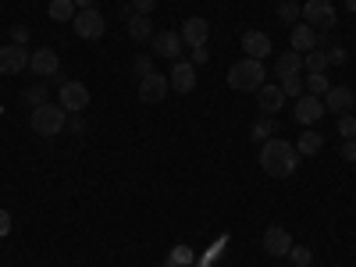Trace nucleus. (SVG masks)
Segmentation results:
<instances>
[{
    "mask_svg": "<svg viewBox=\"0 0 356 267\" xmlns=\"http://www.w3.org/2000/svg\"><path fill=\"white\" fill-rule=\"evenodd\" d=\"M260 168L271 178H289L296 168H300V150L289 139H264L260 146Z\"/></svg>",
    "mask_w": 356,
    "mask_h": 267,
    "instance_id": "1",
    "label": "nucleus"
},
{
    "mask_svg": "<svg viewBox=\"0 0 356 267\" xmlns=\"http://www.w3.org/2000/svg\"><path fill=\"white\" fill-rule=\"evenodd\" d=\"M264 61H253V57H246V61H235L232 72H228V86L239 89V93H253V89L264 86Z\"/></svg>",
    "mask_w": 356,
    "mask_h": 267,
    "instance_id": "2",
    "label": "nucleus"
},
{
    "mask_svg": "<svg viewBox=\"0 0 356 267\" xmlns=\"http://www.w3.org/2000/svg\"><path fill=\"white\" fill-rule=\"evenodd\" d=\"M68 111L65 107H54V104H40V107H33V132L36 136H61L65 132V125H68V118H65Z\"/></svg>",
    "mask_w": 356,
    "mask_h": 267,
    "instance_id": "3",
    "label": "nucleus"
},
{
    "mask_svg": "<svg viewBox=\"0 0 356 267\" xmlns=\"http://www.w3.org/2000/svg\"><path fill=\"white\" fill-rule=\"evenodd\" d=\"M303 18H307V25L317 29V33H332V29H335L332 0H307V4H303Z\"/></svg>",
    "mask_w": 356,
    "mask_h": 267,
    "instance_id": "4",
    "label": "nucleus"
},
{
    "mask_svg": "<svg viewBox=\"0 0 356 267\" xmlns=\"http://www.w3.org/2000/svg\"><path fill=\"white\" fill-rule=\"evenodd\" d=\"M72 25H75V36H82V40H100V36L107 33V22H104V15H100L97 8L79 11V15L72 18Z\"/></svg>",
    "mask_w": 356,
    "mask_h": 267,
    "instance_id": "5",
    "label": "nucleus"
},
{
    "mask_svg": "<svg viewBox=\"0 0 356 267\" xmlns=\"http://www.w3.org/2000/svg\"><path fill=\"white\" fill-rule=\"evenodd\" d=\"M61 107H65L68 114H82V111L89 107V86L79 82V79L61 82Z\"/></svg>",
    "mask_w": 356,
    "mask_h": 267,
    "instance_id": "6",
    "label": "nucleus"
},
{
    "mask_svg": "<svg viewBox=\"0 0 356 267\" xmlns=\"http://www.w3.org/2000/svg\"><path fill=\"white\" fill-rule=\"evenodd\" d=\"M29 47H18V43H8L4 50H0V75H18L29 68Z\"/></svg>",
    "mask_w": 356,
    "mask_h": 267,
    "instance_id": "7",
    "label": "nucleus"
},
{
    "mask_svg": "<svg viewBox=\"0 0 356 267\" xmlns=\"http://www.w3.org/2000/svg\"><path fill=\"white\" fill-rule=\"evenodd\" d=\"M292 250V235L282 225H267L264 228V253L267 257H289Z\"/></svg>",
    "mask_w": 356,
    "mask_h": 267,
    "instance_id": "8",
    "label": "nucleus"
},
{
    "mask_svg": "<svg viewBox=\"0 0 356 267\" xmlns=\"http://www.w3.org/2000/svg\"><path fill=\"white\" fill-rule=\"evenodd\" d=\"M182 33H171V29H164V33H154V54L157 57H168V61H178L182 57Z\"/></svg>",
    "mask_w": 356,
    "mask_h": 267,
    "instance_id": "9",
    "label": "nucleus"
},
{
    "mask_svg": "<svg viewBox=\"0 0 356 267\" xmlns=\"http://www.w3.org/2000/svg\"><path fill=\"white\" fill-rule=\"evenodd\" d=\"M168 86H171V82H168L164 75H157V72L146 75V79H139V100H143V104H161V100L168 97Z\"/></svg>",
    "mask_w": 356,
    "mask_h": 267,
    "instance_id": "10",
    "label": "nucleus"
},
{
    "mask_svg": "<svg viewBox=\"0 0 356 267\" xmlns=\"http://www.w3.org/2000/svg\"><path fill=\"white\" fill-rule=\"evenodd\" d=\"M168 82L178 89V93H193V89H196V65L178 57L175 68H171V75H168Z\"/></svg>",
    "mask_w": 356,
    "mask_h": 267,
    "instance_id": "11",
    "label": "nucleus"
},
{
    "mask_svg": "<svg viewBox=\"0 0 356 267\" xmlns=\"http://www.w3.org/2000/svg\"><path fill=\"white\" fill-rule=\"evenodd\" d=\"M207 36H211V22L200 18V15L186 18V25H182V43L186 47H207Z\"/></svg>",
    "mask_w": 356,
    "mask_h": 267,
    "instance_id": "12",
    "label": "nucleus"
},
{
    "mask_svg": "<svg viewBox=\"0 0 356 267\" xmlns=\"http://www.w3.org/2000/svg\"><path fill=\"white\" fill-rule=\"evenodd\" d=\"M321 114H324V100H321V97H310V93L300 97V100H296V107H292V118H296L300 125H314Z\"/></svg>",
    "mask_w": 356,
    "mask_h": 267,
    "instance_id": "13",
    "label": "nucleus"
},
{
    "mask_svg": "<svg viewBox=\"0 0 356 267\" xmlns=\"http://www.w3.org/2000/svg\"><path fill=\"white\" fill-rule=\"evenodd\" d=\"M356 93H353V86H332L328 93H324V111H332V114H349Z\"/></svg>",
    "mask_w": 356,
    "mask_h": 267,
    "instance_id": "14",
    "label": "nucleus"
},
{
    "mask_svg": "<svg viewBox=\"0 0 356 267\" xmlns=\"http://www.w3.org/2000/svg\"><path fill=\"white\" fill-rule=\"evenodd\" d=\"M29 68H33V75H57V72H61L57 50H50V47L33 50V57H29Z\"/></svg>",
    "mask_w": 356,
    "mask_h": 267,
    "instance_id": "15",
    "label": "nucleus"
},
{
    "mask_svg": "<svg viewBox=\"0 0 356 267\" xmlns=\"http://www.w3.org/2000/svg\"><path fill=\"white\" fill-rule=\"evenodd\" d=\"M243 50H246V57H253V61H264V57L271 54L275 47H271V36H267V33H257V29H250V33L243 36Z\"/></svg>",
    "mask_w": 356,
    "mask_h": 267,
    "instance_id": "16",
    "label": "nucleus"
},
{
    "mask_svg": "<svg viewBox=\"0 0 356 267\" xmlns=\"http://www.w3.org/2000/svg\"><path fill=\"white\" fill-rule=\"evenodd\" d=\"M289 43H292V50H300V54L317 50V29H314V25H307V22L292 25V36H289Z\"/></svg>",
    "mask_w": 356,
    "mask_h": 267,
    "instance_id": "17",
    "label": "nucleus"
},
{
    "mask_svg": "<svg viewBox=\"0 0 356 267\" xmlns=\"http://www.w3.org/2000/svg\"><path fill=\"white\" fill-rule=\"evenodd\" d=\"M257 97H260V111L264 114H278L282 111V104H285V93H282V86H260L257 89Z\"/></svg>",
    "mask_w": 356,
    "mask_h": 267,
    "instance_id": "18",
    "label": "nucleus"
},
{
    "mask_svg": "<svg viewBox=\"0 0 356 267\" xmlns=\"http://www.w3.org/2000/svg\"><path fill=\"white\" fill-rule=\"evenodd\" d=\"M303 72V54L300 50H282L278 61H275V75L285 79V75H300Z\"/></svg>",
    "mask_w": 356,
    "mask_h": 267,
    "instance_id": "19",
    "label": "nucleus"
},
{
    "mask_svg": "<svg viewBox=\"0 0 356 267\" xmlns=\"http://www.w3.org/2000/svg\"><path fill=\"white\" fill-rule=\"evenodd\" d=\"M328 50H310V54H303V68H307V75H324V72H328Z\"/></svg>",
    "mask_w": 356,
    "mask_h": 267,
    "instance_id": "20",
    "label": "nucleus"
},
{
    "mask_svg": "<svg viewBox=\"0 0 356 267\" xmlns=\"http://www.w3.org/2000/svg\"><path fill=\"white\" fill-rule=\"evenodd\" d=\"M321 146H324V136L314 132V129H307L300 136V143H296V150H300V157H314V154H321Z\"/></svg>",
    "mask_w": 356,
    "mask_h": 267,
    "instance_id": "21",
    "label": "nucleus"
},
{
    "mask_svg": "<svg viewBox=\"0 0 356 267\" xmlns=\"http://www.w3.org/2000/svg\"><path fill=\"white\" fill-rule=\"evenodd\" d=\"M150 33H154V29H150V15H132L129 18V36L136 43H146V40H150Z\"/></svg>",
    "mask_w": 356,
    "mask_h": 267,
    "instance_id": "22",
    "label": "nucleus"
},
{
    "mask_svg": "<svg viewBox=\"0 0 356 267\" xmlns=\"http://www.w3.org/2000/svg\"><path fill=\"white\" fill-rule=\"evenodd\" d=\"M47 11H50V18H54V22H72V18L79 15L72 0H50V8H47Z\"/></svg>",
    "mask_w": 356,
    "mask_h": 267,
    "instance_id": "23",
    "label": "nucleus"
},
{
    "mask_svg": "<svg viewBox=\"0 0 356 267\" xmlns=\"http://www.w3.org/2000/svg\"><path fill=\"white\" fill-rule=\"evenodd\" d=\"M278 86H282V93H285V97H296V100H300V97H303V89H307V82H303L300 75H285Z\"/></svg>",
    "mask_w": 356,
    "mask_h": 267,
    "instance_id": "24",
    "label": "nucleus"
},
{
    "mask_svg": "<svg viewBox=\"0 0 356 267\" xmlns=\"http://www.w3.org/2000/svg\"><path fill=\"white\" fill-rule=\"evenodd\" d=\"M196 257H193V250L189 246H175L171 253H168V267H189Z\"/></svg>",
    "mask_w": 356,
    "mask_h": 267,
    "instance_id": "25",
    "label": "nucleus"
},
{
    "mask_svg": "<svg viewBox=\"0 0 356 267\" xmlns=\"http://www.w3.org/2000/svg\"><path fill=\"white\" fill-rule=\"evenodd\" d=\"M307 89H310V97H324L332 89L328 75H307Z\"/></svg>",
    "mask_w": 356,
    "mask_h": 267,
    "instance_id": "26",
    "label": "nucleus"
},
{
    "mask_svg": "<svg viewBox=\"0 0 356 267\" xmlns=\"http://www.w3.org/2000/svg\"><path fill=\"white\" fill-rule=\"evenodd\" d=\"M300 15H303V8L296 4V0H282V4H278V18H282V22H289V25H292L296 18H300Z\"/></svg>",
    "mask_w": 356,
    "mask_h": 267,
    "instance_id": "27",
    "label": "nucleus"
},
{
    "mask_svg": "<svg viewBox=\"0 0 356 267\" xmlns=\"http://www.w3.org/2000/svg\"><path fill=\"white\" fill-rule=\"evenodd\" d=\"M289 257H292V264H296V267H310V264H314L310 246H292V250H289Z\"/></svg>",
    "mask_w": 356,
    "mask_h": 267,
    "instance_id": "28",
    "label": "nucleus"
},
{
    "mask_svg": "<svg viewBox=\"0 0 356 267\" xmlns=\"http://www.w3.org/2000/svg\"><path fill=\"white\" fill-rule=\"evenodd\" d=\"M275 129H278V125L271 122V114H267V118H260V122L253 125V139L264 143V136H275Z\"/></svg>",
    "mask_w": 356,
    "mask_h": 267,
    "instance_id": "29",
    "label": "nucleus"
},
{
    "mask_svg": "<svg viewBox=\"0 0 356 267\" xmlns=\"http://www.w3.org/2000/svg\"><path fill=\"white\" fill-rule=\"evenodd\" d=\"M339 136L356 139V118L353 114H339Z\"/></svg>",
    "mask_w": 356,
    "mask_h": 267,
    "instance_id": "30",
    "label": "nucleus"
},
{
    "mask_svg": "<svg viewBox=\"0 0 356 267\" xmlns=\"http://www.w3.org/2000/svg\"><path fill=\"white\" fill-rule=\"evenodd\" d=\"M25 100L33 104V107L47 104V86H33V89H25Z\"/></svg>",
    "mask_w": 356,
    "mask_h": 267,
    "instance_id": "31",
    "label": "nucleus"
},
{
    "mask_svg": "<svg viewBox=\"0 0 356 267\" xmlns=\"http://www.w3.org/2000/svg\"><path fill=\"white\" fill-rule=\"evenodd\" d=\"M136 75H139V79L154 75V61H150V57H146V54H139V57H136Z\"/></svg>",
    "mask_w": 356,
    "mask_h": 267,
    "instance_id": "32",
    "label": "nucleus"
},
{
    "mask_svg": "<svg viewBox=\"0 0 356 267\" xmlns=\"http://www.w3.org/2000/svg\"><path fill=\"white\" fill-rule=\"evenodd\" d=\"M154 8H157V0H132V11L136 15H150Z\"/></svg>",
    "mask_w": 356,
    "mask_h": 267,
    "instance_id": "33",
    "label": "nucleus"
},
{
    "mask_svg": "<svg viewBox=\"0 0 356 267\" xmlns=\"http://www.w3.org/2000/svg\"><path fill=\"white\" fill-rule=\"evenodd\" d=\"M11 40H15L18 47H25V43H29V29H25V25H15V29H11Z\"/></svg>",
    "mask_w": 356,
    "mask_h": 267,
    "instance_id": "34",
    "label": "nucleus"
},
{
    "mask_svg": "<svg viewBox=\"0 0 356 267\" xmlns=\"http://www.w3.org/2000/svg\"><path fill=\"white\" fill-rule=\"evenodd\" d=\"M346 57H349V54H346L342 47H332V50H328V61H332V65H346Z\"/></svg>",
    "mask_w": 356,
    "mask_h": 267,
    "instance_id": "35",
    "label": "nucleus"
},
{
    "mask_svg": "<svg viewBox=\"0 0 356 267\" xmlns=\"http://www.w3.org/2000/svg\"><path fill=\"white\" fill-rule=\"evenodd\" d=\"M342 157L346 161H356V139H346L342 143Z\"/></svg>",
    "mask_w": 356,
    "mask_h": 267,
    "instance_id": "36",
    "label": "nucleus"
},
{
    "mask_svg": "<svg viewBox=\"0 0 356 267\" xmlns=\"http://www.w3.org/2000/svg\"><path fill=\"white\" fill-rule=\"evenodd\" d=\"M65 129H68V132H75V136H82V132H86V122H82V118L75 114V118H72V122H68Z\"/></svg>",
    "mask_w": 356,
    "mask_h": 267,
    "instance_id": "37",
    "label": "nucleus"
},
{
    "mask_svg": "<svg viewBox=\"0 0 356 267\" xmlns=\"http://www.w3.org/2000/svg\"><path fill=\"white\" fill-rule=\"evenodd\" d=\"M8 232H11V214H8V211H0V239H4Z\"/></svg>",
    "mask_w": 356,
    "mask_h": 267,
    "instance_id": "38",
    "label": "nucleus"
},
{
    "mask_svg": "<svg viewBox=\"0 0 356 267\" xmlns=\"http://www.w3.org/2000/svg\"><path fill=\"white\" fill-rule=\"evenodd\" d=\"M193 65H207V47H193Z\"/></svg>",
    "mask_w": 356,
    "mask_h": 267,
    "instance_id": "39",
    "label": "nucleus"
},
{
    "mask_svg": "<svg viewBox=\"0 0 356 267\" xmlns=\"http://www.w3.org/2000/svg\"><path fill=\"white\" fill-rule=\"evenodd\" d=\"M72 4H75L79 11H86V8H93V0H72Z\"/></svg>",
    "mask_w": 356,
    "mask_h": 267,
    "instance_id": "40",
    "label": "nucleus"
},
{
    "mask_svg": "<svg viewBox=\"0 0 356 267\" xmlns=\"http://www.w3.org/2000/svg\"><path fill=\"white\" fill-rule=\"evenodd\" d=\"M346 8H349V11H356V0H346Z\"/></svg>",
    "mask_w": 356,
    "mask_h": 267,
    "instance_id": "41",
    "label": "nucleus"
},
{
    "mask_svg": "<svg viewBox=\"0 0 356 267\" xmlns=\"http://www.w3.org/2000/svg\"><path fill=\"white\" fill-rule=\"evenodd\" d=\"M164 267H168V264H164Z\"/></svg>",
    "mask_w": 356,
    "mask_h": 267,
    "instance_id": "42",
    "label": "nucleus"
}]
</instances>
